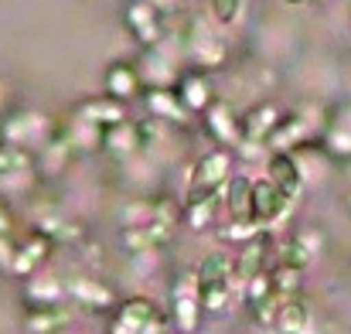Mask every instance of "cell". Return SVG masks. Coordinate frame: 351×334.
Segmentation results:
<instances>
[{"instance_id": "cell-1", "label": "cell", "mask_w": 351, "mask_h": 334, "mask_svg": "<svg viewBox=\"0 0 351 334\" xmlns=\"http://www.w3.org/2000/svg\"><path fill=\"white\" fill-rule=\"evenodd\" d=\"M232 167H235V157H232L229 147H215V150H208V154L195 164V171H191V181H188V202H198V198L215 195L219 188H226Z\"/></svg>"}, {"instance_id": "cell-2", "label": "cell", "mask_w": 351, "mask_h": 334, "mask_svg": "<svg viewBox=\"0 0 351 334\" xmlns=\"http://www.w3.org/2000/svg\"><path fill=\"white\" fill-rule=\"evenodd\" d=\"M51 119L38 110H17L10 116H3L0 123V140L3 143H17V147H45L51 140Z\"/></svg>"}, {"instance_id": "cell-3", "label": "cell", "mask_w": 351, "mask_h": 334, "mask_svg": "<svg viewBox=\"0 0 351 334\" xmlns=\"http://www.w3.org/2000/svg\"><path fill=\"white\" fill-rule=\"evenodd\" d=\"M202 290H198V276H181L171 290V318L174 328L181 334H195L202 321Z\"/></svg>"}, {"instance_id": "cell-4", "label": "cell", "mask_w": 351, "mask_h": 334, "mask_svg": "<svg viewBox=\"0 0 351 334\" xmlns=\"http://www.w3.org/2000/svg\"><path fill=\"white\" fill-rule=\"evenodd\" d=\"M123 24L143 48H157L164 41V14L150 0H130L123 7Z\"/></svg>"}, {"instance_id": "cell-5", "label": "cell", "mask_w": 351, "mask_h": 334, "mask_svg": "<svg viewBox=\"0 0 351 334\" xmlns=\"http://www.w3.org/2000/svg\"><path fill=\"white\" fill-rule=\"evenodd\" d=\"M202 126H205V133H208L219 147L235 150V147L242 143V116H235V110L226 99H215L208 110L202 112Z\"/></svg>"}, {"instance_id": "cell-6", "label": "cell", "mask_w": 351, "mask_h": 334, "mask_svg": "<svg viewBox=\"0 0 351 334\" xmlns=\"http://www.w3.org/2000/svg\"><path fill=\"white\" fill-rule=\"evenodd\" d=\"M174 228H178V222H171V219H154L140 228H123L119 246L126 252H154V249H160L174 239Z\"/></svg>"}, {"instance_id": "cell-7", "label": "cell", "mask_w": 351, "mask_h": 334, "mask_svg": "<svg viewBox=\"0 0 351 334\" xmlns=\"http://www.w3.org/2000/svg\"><path fill=\"white\" fill-rule=\"evenodd\" d=\"M65 287H69V297L89 311H113L119 304L117 290L110 283H103L99 276H72V280H65Z\"/></svg>"}, {"instance_id": "cell-8", "label": "cell", "mask_w": 351, "mask_h": 334, "mask_svg": "<svg viewBox=\"0 0 351 334\" xmlns=\"http://www.w3.org/2000/svg\"><path fill=\"white\" fill-rule=\"evenodd\" d=\"M188 55L195 58V65H198L202 72H212V69L226 65L229 45H226L219 34H212L205 24H195V31H191V38H188Z\"/></svg>"}, {"instance_id": "cell-9", "label": "cell", "mask_w": 351, "mask_h": 334, "mask_svg": "<svg viewBox=\"0 0 351 334\" xmlns=\"http://www.w3.org/2000/svg\"><path fill=\"white\" fill-rule=\"evenodd\" d=\"M143 106H147V116H154L160 123H174V126H191L195 123V112L181 103V96L174 89H147Z\"/></svg>"}, {"instance_id": "cell-10", "label": "cell", "mask_w": 351, "mask_h": 334, "mask_svg": "<svg viewBox=\"0 0 351 334\" xmlns=\"http://www.w3.org/2000/svg\"><path fill=\"white\" fill-rule=\"evenodd\" d=\"M283 116H287V112L280 110L276 103H259V106H252L249 112H242V143L266 147Z\"/></svg>"}, {"instance_id": "cell-11", "label": "cell", "mask_w": 351, "mask_h": 334, "mask_svg": "<svg viewBox=\"0 0 351 334\" xmlns=\"http://www.w3.org/2000/svg\"><path fill=\"white\" fill-rule=\"evenodd\" d=\"M157 321V307L147 297H130L119 304V314L110 321V334H143V328Z\"/></svg>"}, {"instance_id": "cell-12", "label": "cell", "mask_w": 351, "mask_h": 334, "mask_svg": "<svg viewBox=\"0 0 351 334\" xmlns=\"http://www.w3.org/2000/svg\"><path fill=\"white\" fill-rule=\"evenodd\" d=\"M287 205H290V198L283 195V188L276 181H269V178L252 181V219L256 222H276L287 212Z\"/></svg>"}, {"instance_id": "cell-13", "label": "cell", "mask_w": 351, "mask_h": 334, "mask_svg": "<svg viewBox=\"0 0 351 334\" xmlns=\"http://www.w3.org/2000/svg\"><path fill=\"white\" fill-rule=\"evenodd\" d=\"M174 93L181 96V103L188 106V110L195 112V116H202V112L208 110L212 103H215V89H212V79L202 72V69H191V72H184L181 79H178V86H174Z\"/></svg>"}, {"instance_id": "cell-14", "label": "cell", "mask_w": 351, "mask_h": 334, "mask_svg": "<svg viewBox=\"0 0 351 334\" xmlns=\"http://www.w3.org/2000/svg\"><path fill=\"white\" fill-rule=\"evenodd\" d=\"M266 178H269V181H276L290 202H297V198H300V191H304V178H300L297 157H293V154H287V150H269Z\"/></svg>"}, {"instance_id": "cell-15", "label": "cell", "mask_w": 351, "mask_h": 334, "mask_svg": "<svg viewBox=\"0 0 351 334\" xmlns=\"http://www.w3.org/2000/svg\"><path fill=\"white\" fill-rule=\"evenodd\" d=\"M65 297H69L65 280H58V276H51V273H34V276H27V283H24L27 311H34V307H62Z\"/></svg>"}, {"instance_id": "cell-16", "label": "cell", "mask_w": 351, "mask_h": 334, "mask_svg": "<svg viewBox=\"0 0 351 334\" xmlns=\"http://www.w3.org/2000/svg\"><path fill=\"white\" fill-rule=\"evenodd\" d=\"M136 72H140V79H143L147 89H174L178 79H181V75L174 72V62H171L167 55H160L157 48H147V51H143Z\"/></svg>"}, {"instance_id": "cell-17", "label": "cell", "mask_w": 351, "mask_h": 334, "mask_svg": "<svg viewBox=\"0 0 351 334\" xmlns=\"http://www.w3.org/2000/svg\"><path fill=\"white\" fill-rule=\"evenodd\" d=\"M103 82H106V96H113V99H119V103L143 96V79H140L136 65H130V62H117V65H110Z\"/></svg>"}, {"instance_id": "cell-18", "label": "cell", "mask_w": 351, "mask_h": 334, "mask_svg": "<svg viewBox=\"0 0 351 334\" xmlns=\"http://www.w3.org/2000/svg\"><path fill=\"white\" fill-rule=\"evenodd\" d=\"M51 246H55V242H51L48 235H41V232H38V235H31L24 246H17V259H14V273H10V276H24V280H27V276H34V273H38V266H45V263H48Z\"/></svg>"}, {"instance_id": "cell-19", "label": "cell", "mask_w": 351, "mask_h": 334, "mask_svg": "<svg viewBox=\"0 0 351 334\" xmlns=\"http://www.w3.org/2000/svg\"><path fill=\"white\" fill-rule=\"evenodd\" d=\"M266 256H269V232L249 239L245 246H239V256H235V276L245 283L252 280L256 273H266Z\"/></svg>"}, {"instance_id": "cell-20", "label": "cell", "mask_w": 351, "mask_h": 334, "mask_svg": "<svg viewBox=\"0 0 351 334\" xmlns=\"http://www.w3.org/2000/svg\"><path fill=\"white\" fill-rule=\"evenodd\" d=\"M307 133H311V126H307V119L300 116V112H287L283 119H280V126L273 130V136H269V150H287V154H293L297 147H304L307 143Z\"/></svg>"}, {"instance_id": "cell-21", "label": "cell", "mask_w": 351, "mask_h": 334, "mask_svg": "<svg viewBox=\"0 0 351 334\" xmlns=\"http://www.w3.org/2000/svg\"><path fill=\"white\" fill-rule=\"evenodd\" d=\"M65 136H69V143H72L75 154H93V150H103V143H106V126L89 123V119H82V116H72V123L65 126Z\"/></svg>"}, {"instance_id": "cell-22", "label": "cell", "mask_w": 351, "mask_h": 334, "mask_svg": "<svg viewBox=\"0 0 351 334\" xmlns=\"http://www.w3.org/2000/svg\"><path fill=\"white\" fill-rule=\"evenodd\" d=\"M75 116L89 119V123H99V126H117V123H126V103H119L113 96H99V99H86L79 103Z\"/></svg>"}, {"instance_id": "cell-23", "label": "cell", "mask_w": 351, "mask_h": 334, "mask_svg": "<svg viewBox=\"0 0 351 334\" xmlns=\"http://www.w3.org/2000/svg\"><path fill=\"white\" fill-rule=\"evenodd\" d=\"M103 150H106V154H113L117 160H126V157H133L136 150H143L136 123H130V119H126V123L110 126V130H106V143H103Z\"/></svg>"}, {"instance_id": "cell-24", "label": "cell", "mask_w": 351, "mask_h": 334, "mask_svg": "<svg viewBox=\"0 0 351 334\" xmlns=\"http://www.w3.org/2000/svg\"><path fill=\"white\" fill-rule=\"evenodd\" d=\"M195 276H198V287H212V283H229L235 276V259L229 252H208L202 263H198V270H195Z\"/></svg>"}, {"instance_id": "cell-25", "label": "cell", "mask_w": 351, "mask_h": 334, "mask_svg": "<svg viewBox=\"0 0 351 334\" xmlns=\"http://www.w3.org/2000/svg\"><path fill=\"white\" fill-rule=\"evenodd\" d=\"M226 208H229V219H252V181L235 174L226 181Z\"/></svg>"}, {"instance_id": "cell-26", "label": "cell", "mask_w": 351, "mask_h": 334, "mask_svg": "<svg viewBox=\"0 0 351 334\" xmlns=\"http://www.w3.org/2000/svg\"><path fill=\"white\" fill-rule=\"evenodd\" d=\"M280 334H307L311 331V311L300 297H290L280 304V314H276V324H273Z\"/></svg>"}, {"instance_id": "cell-27", "label": "cell", "mask_w": 351, "mask_h": 334, "mask_svg": "<svg viewBox=\"0 0 351 334\" xmlns=\"http://www.w3.org/2000/svg\"><path fill=\"white\" fill-rule=\"evenodd\" d=\"M160 215H164V198H157V202L133 198V202L119 205V212H117V219L123 228H140V225L154 222V219H160Z\"/></svg>"}, {"instance_id": "cell-28", "label": "cell", "mask_w": 351, "mask_h": 334, "mask_svg": "<svg viewBox=\"0 0 351 334\" xmlns=\"http://www.w3.org/2000/svg\"><path fill=\"white\" fill-rule=\"evenodd\" d=\"M65 324H69L65 307H34L24 318V331L27 334H58Z\"/></svg>"}, {"instance_id": "cell-29", "label": "cell", "mask_w": 351, "mask_h": 334, "mask_svg": "<svg viewBox=\"0 0 351 334\" xmlns=\"http://www.w3.org/2000/svg\"><path fill=\"white\" fill-rule=\"evenodd\" d=\"M72 154H75V150H72L69 136H65V133H55V136H51V140H48V143L38 150V164H41L48 174H58Z\"/></svg>"}, {"instance_id": "cell-30", "label": "cell", "mask_w": 351, "mask_h": 334, "mask_svg": "<svg viewBox=\"0 0 351 334\" xmlns=\"http://www.w3.org/2000/svg\"><path fill=\"white\" fill-rule=\"evenodd\" d=\"M263 232H269V225L266 222H256V219H229V225H219V239L222 242H229V246H245L249 239H256V235H263Z\"/></svg>"}, {"instance_id": "cell-31", "label": "cell", "mask_w": 351, "mask_h": 334, "mask_svg": "<svg viewBox=\"0 0 351 334\" xmlns=\"http://www.w3.org/2000/svg\"><path fill=\"white\" fill-rule=\"evenodd\" d=\"M31 164H34V154L27 147H17V143H3L0 140V178L24 174V171H31Z\"/></svg>"}, {"instance_id": "cell-32", "label": "cell", "mask_w": 351, "mask_h": 334, "mask_svg": "<svg viewBox=\"0 0 351 334\" xmlns=\"http://www.w3.org/2000/svg\"><path fill=\"white\" fill-rule=\"evenodd\" d=\"M311 259H314V242H311V235H293V239H287V242L280 246V263H287V266L307 270Z\"/></svg>"}, {"instance_id": "cell-33", "label": "cell", "mask_w": 351, "mask_h": 334, "mask_svg": "<svg viewBox=\"0 0 351 334\" xmlns=\"http://www.w3.org/2000/svg\"><path fill=\"white\" fill-rule=\"evenodd\" d=\"M215 212H219V195H205V198H198V202H188L184 225L195 228V232H202V228H208V225L215 222Z\"/></svg>"}, {"instance_id": "cell-34", "label": "cell", "mask_w": 351, "mask_h": 334, "mask_svg": "<svg viewBox=\"0 0 351 334\" xmlns=\"http://www.w3.org/2000/svg\"><path fill=\"white\" fill-rule=\"evenodd\" d=\"M300 273H304V270H297V266H287V263H280V266L273 270V287H276L280 300L300 297V290H304V276H300Z\"/></svg>"}, {"instance_id": "cell-35", "label": "cell", "mask_w": 351, "mask_h": 334, "mask_svg": "<svg viewBox=\"0 0 351 334\" xmlns=\"http://www.w3.org/2000/svg\"><path fill=\"white\" fill-rule=\"evenodd\" d=\"M269 297H276V287H273V273H256L252 280H245V304H249V311H252L256 304L269 300Z\"/></svg>"}, {"instance_id": "cell-36", "label": "cell", "mask_w": 351, "mask_h": 334, "mask_svg": "<svg viewBox=\"0 0 351 334\" xmlns=\"http://www.w3.org/2000/svg\"><path fill=\"white\" fill-rule=\"evenodd\" d=\"M202 290V311L205 314H222L229 304V283H212V287H198Z\"/></svg>"}, {"instance_id": "cell-37", "label": "cell", "mask_w": 351, "mask_h": 334, "mask_svg": "<svg viewBox=\"0 0 351 334\" xmlns=\"http://www.w3.org/2000/svg\"><path fill=\"white\" fill-rule=\"evenodd\" d=\"M324 147L331 150V157H338V160H348V157H351V130H345V126H335V130L328 133Z\"/></svg>"}, {"instance_id": "cell-38", "label": "cell", "mask_w": 351, "mask_h": 334, "mask_svg": "<svg viewBox=\"0 0 351 334\" xmlns=\"http://www.w3.org/2000/svg\"><path fill=\"white\" fill-rule=\"evenodd\" d=\"M242 10V0H212V14L219 24H232Z\"/></svg>"}, {"instance_id": "cell-39", "label": "cell", "mask_w": 351, "mask_h": 334, "mask_svg": "<svg viewBox=\"0 0 351 334\" xmlns=\"http://www.w3.org/2000/svg\"><path fill=\"white\" fill-rule=\"evenodd\" d=\"M14 259H17V246L10 242V235H0V273H14Z\"/></svg>"}, {"instance_id": "cell-40", "label": "cell", "mask_w": 351, "mask_h": 334, "mask_svg": "<svg viewBox=\"0 0 351 334\" xmlns=\"http://www.w3.org/2000/svg\"><path fill=\"white\" fill-rule=\"evenodd\" d=\"M0 235H10V212L0 205Z\"/></svg>"}, {"instance_id": "cell-41", "label": "cell", "mask_w": 351, "mask_h": 334, "mask_svg": "<svg viewBox=\"0 0 351 334\" xmlns=\"http://www.w3.org/2000/svg\"><path fill=\"white\" fill-rule=\"evenodd\" d=\"M143 334H164V331H160V321H150V324L143 328Z\"/></svg>"}, {"instance_id": "cell-42", "label": "cell", "mask_w": 351, "mask_h": 334, "mask_svg": "<svg viewBox=\"0 0 351 334\" xmlns=\"http://www.w3.org/2000/svg\"><path fill=\"white\" fill-rule=\"evenodd\" d=\"M283 3H304V0H283Z\"/></svg>"}, {"instance_id": "cell-43", "label": "cell", "mask_w": 351, "mask_h": 334, "mask_svg": "<svg viewBox=\"0 0 351 334\" xmlns=\"http://www.w3.org/2000/svg\"><path fill=\"white\" fill-rule=\"evenodd\" d=\"M348 208H351V191H348Z\"/></svg>"}]
</instances>
